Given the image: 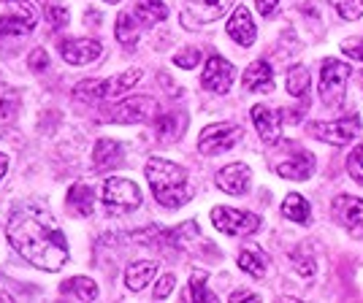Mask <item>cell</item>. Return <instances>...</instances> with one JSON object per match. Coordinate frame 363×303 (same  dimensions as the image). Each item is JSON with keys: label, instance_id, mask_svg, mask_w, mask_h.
Returning <instances> with one entry per match:
<instances>
[{"label": "cell", "instance_id": "1", "mask_svg": "<svg viewBox=\"0 0 363 303\" xmlns=\"http://www.w3.org/2000/svg\"><path fill=\"white\" fill-rule=\"evenodd\" d=\"M9 241L22 258L41 271H60L68 263L62 230L38 206H19L9 217Z\"/></svg>", "mask_w": 363, "mask_h": 303}, {"label": "cell", "instance_id": "2", "mask_svg": "<svg viewBox=\"0 0 363 303\" xmlns=\"http://www.w3.org/2000/svg\"><path fill=\"white\" fill-rule=\"evenodd\" d=\"M147 182H150L155 200L166 209H179L182 203L190 200V187H187V171L163 157H150L147 166Z\"/></svg>", "mask_w": 363, "mask_h": 303}, {"label": "cell", "instance_id": "3", "mask_svg": "<svg viewBox=\"0 0 363 303\" xmlns=\"http://www.w3.org/2000/svg\"><path fill=\"white\" fill-rule=\"evenodd\" d=\"M104 206L111 217L117 214H128V212H136L141 206V190H138L136 182L130 179H122V176H111L104 184Z\"/></svg>", "mask_w": 363, "mask_h": 303}, {"label": "cell", "instance_id": "4", "mask_svg": "<svg viewBox=\"0 0 363 303\" xmlns=\"http://www.w3.org/2000/svg\"><path fill=\"white\" fill-rule=\"evenodd\" d=\"M352 74L347 62L339 60H323L320 68V101L325 106H342L345 103V90H347V79Z\"/></svg>", "mask_w": 363, "mask_h": 303}, {"label": "cell", "instance_id": "5", "mask_svg": "<svg viewBox=\"0 0 363 303\" xmlns=\"http://www.w3.org/2000/svg\"><path fill=\"white\" fill-rule=\"evenodd\" d=\"M236 0H187L184 3V11H182V22L196 30V28H203V25H212L217 19L230 11Z\"/></svg>", "mask_w": 363, "mask_h": 303}, {"label": "cell", "instance_id": "6", "mask_svg": "<svg viewBox=\"0 0 363 303\" xmlns=\"http://www.w3.org/2000/svg\"><path fill=\"white\" fill-rule=\"evenodd\" d=\"M212 225L225 236H250L260 227V219H257V214L228 209V206H214Z\"/></svg>", "mask_w": 363, "mask_h": 303}, {"label": "cell", "instance_id": "7", "mask_svg": "<svg viewBox=\"0 0 363 303\" xmlns=\"http://www.w3.org/2000/svg\"><path fill=\"white\" fill-rule=\"evenodd\" d=\"M239 141H242V127L220 122V125L203 127V133L198 138V149L203 152V154H217V152L230 149V147L239 144Z\"/></svg>", "mask_w": 363, "mask_h": 303}, {"label": "cell", "instance_id": "8", "mask_svg": "<svg viewBox=\"0 0 363 303\" xmlns=\"http://www.w3.org/2000/svg\"><path fill=\"white\" fill-rule=\"evenodd\" d=\"M157 111V103L150 95H136V98H128L114 106L111 111V120L120 122V125H138V122H147Z\"/></svg>", "mask_w": 363, "mask_h": 303}, {"label": "cell", "instance_id": "9", "mask_svg": "<svg viewBox=\"0 0 363 303\" xmlns=\"http://www.w3.org/2000/svg\"><path fill=\"white\" fill-rule=\"evenodd\" d=\"M315 138L320 141H325V144H331V147H342V144H347L352 138L361 133V120L352 114L347 120H336V122H320L315 125Z\"/></svg>", "mask_w": 363, "mask_h": 303}, {"label": "cell", "instance_id": "10", "mask_svg": "<svg viewBox=\"0 0 363 303\" xmlns=\"http://www.w3.org/2000/svg\"><path fill=\"white\" fill-rule=\"evenodd\" d=\"M233 76H236L233 62H228L214 55V57L206 60V68H203V76H201V84H203L209 92H214V95H225V92L230 90V84H233Z\"/></svg>", "mask_w": 363, "mask_h": 303}, {"label": "cell", "instance_id": "11", "mask_svg": "<svg viewBox=\"0 0 363 303\" xmlns=\"http://www.w3.org/2000/svg\"><path fill=\"white\" fill-rule=\"evenodd\" d=\"M101 52H104L101 41H92V38H71L60 44V55L68 65H90L101 57Z\"/></svg>", "mask_w": 363, "mask_h": 303}, {"label": "cell", "instance_id": "12", "mask_svg": "<svg viewBox=\"0 0 363 303\" xmlns=\"http://www.w3.org/2000/svg\"><path fill=\"white\" fill-rule=\"evenodd\" d=\"M214 184L223 193H228V195H244L247 187H250V168L244 166V163H230V166L217 171Z\"/></svg>", "mask_w": 363, "mask_h": 303}, {"label": "cell", "instance_id": "13", "mask_svg": "<svg viewBox=\"0 0 363 303\" xmlns=\"http://www.w3.org/2000/svg\"><path fill=\"white\" fill-rule=\"evenodd\" d=\"M252 122L257 127V136L266 144H277L282 138V114L269 106H252Z\"/></svg>", "mask_w": 363, "mask_h": 303}, {"label": "cell", "instance_id": "14", "mask_svg": "<svg viewBox=\"0 0 363 303\" xmlns=\"http://www.w3.org/2000/svg\"><path fill=\"white\" fill-rule=\"evenodd\" d=\"M225 30L239 46H252V44H255L257 28H255V22H252V14H250L244 6H239V8L233 11V16L228 19Z\"/></svg>", "mask_w": 363, "mask_h": 303}, {"label": "cell", "instance_id": "15", "mask_svg": "<svg viewBox=\"0 0 363 303\" xmlns=\"http://www.w3.org/2000/svg\"><path fill=\"white\" fill-rule=\"evenodd\" d=\"M312 171H315V154L306 149H296V154H293L290 160L277 166V173H279L282 179H296V182L309 179Z\"/></svg>", "mask_w": 363, "mask_h": 303}, {"label": "cell", "instance_id": "16", "mask_svg": "<svg viewBox=\"0 0 363 303\" xmlns=\"http://www.w3.org/2000/svg\"><path fill=\"white\" fill-rule=\"evenodd\" d=\"M333 214L345 227H355L363 222V200L352 195H336L333 198Z\"/></svg>", "mask_w": 363, "mask_h": 303}, {"label": "cell", "instance_id": "17", "mask_svg": "<svg viewBox=\"0 0 363 303\" xmlns=\"http://www.w3.org/2000/svg\"><path fill=\"white\" fill-rule=\"evenodd\" d=\"M122 163V144L111 141V138H101L95 144V152H92V166L95 171H108V168L120 166Z\"/></svg>", "mask_w": 363, "mask_h": 303}, {"label": "cell", "instance_id": "18", "mask_svg": "<svg viewBox=\"0 0 363 303\" xmlns=\"http://www.w3.org/2000/svg\"><path fill=\"white\" fill-rule=\"evenodd\" d=\"M157 273V260H138V263H130L128 271H125V285L133 292H141V290L150 285V279H155Z\"/></svg>", "mask_w": 363, "mask_h": 303}, {"label": "cell", "instance_id": "19", "mask_svg": "<svg viewBox=\"0 0 363 303\" xmlns=\"http://www.w3.org/2000/svg\"><path fill=\"white\" fill-rule=\"evenodd\" d=\"M274 84V71L266 60H255L244 71V87L252 92H269Z\"/></svg>", "mask_w": 363, "mask_h": 303}, {"label": "cell", "instance_id": "20", "mask_svg": "<svg viewBox=\"0 0 363 303\" xmlns=\"http://www.w3.org/2000/svg\"><path fill=\"white\" fill-rule=\"evenodd\" d=\"M68 209L76 214V217H90L92 209H95V190H90L87 184H74L68 190V198H65Z\"/></svg>", "mask_w": 363, "mask_h": 303}, {"label": "cell", "instance_id": "21", "mask_svg": "<svg viewBox=\"0 0 363 303\" xmlns=\"http://www.w3.org/2000/svg\"><path fill=\"white\" fill-rule=\"evenodd\" d=\"M266 265H269V260H266V255L257 246H244L242 252H239V268L244 273H250L252 279H263L266 276Z\"/></svg>", "mask_w": 363, "mask_h": 303}, {"label": "cell", "instance_id": "22", "mask_svg": "<svg viewBox=\"0 0 363 303\" xmlns=\"http://www.w3.org/2000/svg\"><path fill=\"white\" fill-rule=\"evenodd\" d=\"M33 28H35V11H25L19 16H3L0 19V35H9V38L28 35V33H33Z\"/></svg>", "mask_w": 363, "mask_h": 303}, {"label": "cell", "instance_id": "23", "mask_svg": "<svg viewBox=\"0 0 363 303\" xmlns=\"http://www.w3.org/2000/svg\"><path fill=\"white\" fill-rule=\"evenodd\" d=\"M60 292L62 295H74L79 301H95L98 298V287H95V282L87 279V276H76V279L62 282Z\"/></svg>", "mask_w": 363, "mask_h": 303}, {"label": "cell", "instance_id": "24", "mask_svg": "<svg viewBox=\"0 0 363 303\" xmlns=\"http://www.w3.org/2000/svg\"><path fill=\"white\" fill-rule=\"evenodd\" d=\"M282 214L288 217V219H293V222H301V225H306L309 222V203H306V198L298 195V193H290L288 198H285V203H282Z\"/></svg>", "mask_w": 363, "mask_h": 303}, {"label": "cell", "instance_id": "25", "mask_svg": "<svg viewBox=\"0 0 363 303\" xmlns=\"http://www.w3.org/2000/svg\"><path fill=\"white\" fill-rule=\"evenodd\" d=\"M114 33H117V41H120L125 49H136L138 44V25L136 19L130 14H120L117 16V28H114Z\"/></svg>", "mask_w": 363, "mask_h": 303}, {"label": "cell", "instance_id": "26", "mask_svg": "<svg viewBox=\"0 0 363 303\" xmlns=\"http://www.w3.org/2000/svg\"><path fill=\"white\" fill-rule=\"evenodd\" d=\"M138 79H141V68H128L125 74L114 76L111 81H106V98H117L122 92H128L133 84H138Z\"/></svg>", "mask_w": 363, "mask_h": 303}, {"label": "cell", "instance_id": "27", "mask_svg": "<svg viewBox=\"0 0 363 303\" xmlns=\"http://www.w3.org/2000/svg\"><path fill=\"white\" fill-rule=\"evenodd\" d=\"M76 101H84V103H95L101 98H106V81H98V79H87V81H79L74 90Z\"/></svg>", "mask_w": 363, "mask_h": 303}, {"label": "cell", "instance_id": "28", "mask_svg": "<svg viewBox=\"0 0 363 303\" xmlns=\"http://www.w3.org/2000/svg\"><path fill=\"white\" fill-rule=\"evenodd\" d=\"M184 133V117L179 114H166L157 120V138L160 141H177Z\"/></svg>", "mask_w": 363, "mask_h": 303}, {"label": "cell", "instance_id": "29", "mask_svg": "<svg viewBox=\"0 0 363 303\" xmlns=\"http://www.w3.org/2000/svg\"><path fill=\"white\" fill-rule=\"evenodd\" d=\"M288 92H290V95H296V98H301V101H306V95H309V71H306L303 65L290 68Z\"/></svg>", "mask_w": 363, "mask_h": 303}, {"label": "cell", "instance_id": "30", "mask_svg": "<svg viewBox=\"0 0 363 303\" xmlns=\"http://www.w3.org/2000/svg\"><path fill=\"white\" fill-rule=\"evenodd\" d=\"M184 301H217V298H214V292L206 290V273L193 271L190 287L184 290Z\"/></svg>", "mask_w": 363, "mask_h": 303}, {"label": "cell", "instance_id": "31", "mask_svg": "<svg viewBox=\"0 0 363 303\" xmlns=\"http://www.w3.org/2000/svg\"><path fill=\"white\" fill-rule=\"evenodd\" d=\"M136 11H138V16L147 19V22H163L168 16V8L163 0H138Z\"/></svg>", "mask_w": 363, "mask_h": 303}, {"label": "cell", "instance_id": "32", "mask_svg": "<svg viewBox=\"0 0 363 303\" xmlns=\"http://www.w3.org/2000/svg\"><path fill=\"white\" fill-rule=\"evenodd\" d=\"M19 108V92L9 84H0V117L3 120H11Z\"/></svg>", "mask_w": 363, "mask_h": 303}, {"label": "cell", "instance_id": "33", "mask_svg": "<svg viewBox=\"0 0 363 303\" xmlns=\"http://www.w3.org/2000/svg\"><path fill=\"white\" fill-rule=\"evenodd\" d=\"M328 3H331L333 8L339 11V16L347 19V22L363 16V0H328Z\"/></svg>", "mask_w": 363, "mask_h": 303}, {"label": "cell", "instance_id": "34", "mask_svg": "<svg viewBox=\"0 0 363 303\" xmlns=\"http://www.w3.org/2000/svg\"><path fill=\"white\" fill-rule=\"evenodd\" d=\"M46 19L52 28H65L68 25V8L62 6L60 0H49L46 3Z\"/></svg>", "mask_w": 363, "mask_h": 303}, {"label": "cell", "instance_id": "35", "mask_svg": "<svg viewBox=\"0 0 363 303\" xmlns=\"http://www.w3.org/2000/svg\"><path fill=\"white\" fill-rule=\"evenodd\" d=\"M347 171L355 182L363 184V147H355L347 157Z\"/></svg>", "mask_w": 363, "mask_h": 303}, {"label": "cell", "instance_id": "36", "mask_svg": "<svg viewBox=\"0 0 363 303\" xmlns=\"http://www.w3.org/2000/svg\"><path fill=\"white\" fill-rule=\"evenodd\" d=\"M174 62L179 65V68H196L198 62H201V52H198L196 46H190V49H182V52H177L174 55Z\"/></svg>", "mask_w": 363, "mask_h": 303}, {"label": "cell", "instance_id": "37", "mask_svg": "<svg viewBox=\"0 0 363 303\" xmlns=\"http://www.w3.org/2000/svg\"><path fill=\"white\" fill-rule=\"evenodd\" d=\"M174 285H177V276H174V273L160 276V279H157V285H155V298H157V301L168 298V295H171V290H174Z\"/></svg>", "mask_w": 363, "mask_h": 303}, {"label": "cell", "instance_id": "38", "mask_svg": "<svg viewBox=\"0 0 363 303\" xmlns=\"http://www.w3.org/2000/svg\"><path fill=\"white\" fill-rule=\"evenodd\" d=\"M342 52H345L347 57H352V60L363 62V38H350V41H345V44H342Z\"/></svg>", "mask_w": 363, "mask_h": 303}, {"label": "cell", "instance_id": "39", "mask_svg": "<svg viewBox=\"0 0 363 303\" xmlns=\"http://www.w3.org/2000/svg\"><path fill=\"white\" fill-rule=\"evenodd\" d=\"M46 62H49V60H46L44 49H35V52L30 55V68H33V71H44Z\"/></svg>", "mask_w": 363, "mask_h": 303}, {"label": "cell", "instance_id": "40", "mask_svg": "<svg viewBox=\"0 0 363 303\" xmlns=\"http://www.w3.org/2000/svg\"><path fill=\"white\" fill-rule=\"evenodd\" d=\"M255 6L263 16H272L279 8V0H255Z\"/></svg>", "mask_w": 363, "mask_h": 303}, {"label": "cell", "instance_id": "41", "mask_svg": "<svg viewBox=\"0 0 363 303\" xmlns=\"http://www.w3.org/2000/svg\"><path fill=\"white\" fill-rule=\"evenodd\" d=\"M296 271L301 273V276H306V279H309V276L315 273V265H312V260H309V258L296 260Z\"/></svg>", "mask_w": 363, "mask_h": 303}, {"label": "cell", "instance_id": "42", "mask_svg": "<svg viewBox=\"0 0 363 303\" xmlns=\"http://www.w3.org/2000/svg\"><path fill=\"white\" fill-rule=\"evenodd\" d=\"M230 301H260L255 292H247V290H239V292H233L230 295Z\"/></svg>", "mask_w": 363, "mask_h": 303}, {"label": "cell", "instance_id": "43", "mask_svg": "<svg viewBox=\"0 0 363 303\" xmlns=\"http://www.w3.org/2000/svg\"><path fill=\"white\" fill-rule=\"evenodd\" d=\"M6 171H9V154H3V152H0V179L6 176Z\"/></svg>", "mask_w": 363, "mask_h": 303}, {"label": "cell", "instance_id": "44", "mask_svg": "<svg viewBox=\"0 0 363 303\" xmlns=\"http://www.w3.org/2000/svg\"><path fill=\"white\" fill-rule=\"evenodd\" d=\"M106 3H120V0H106Z\"/></svg>", "mask_w": 363, "mask_h": 303}]
</instances>
